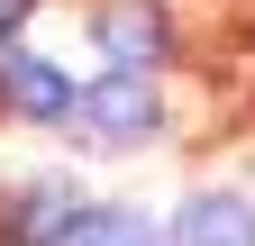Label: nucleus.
<instances>
[{
	"mask_svg": "<svg viewBox=\"0 0 255 246\" xmlns=\"http://www.w3.org/2000/svg\"><path fill=\"white\" fill-rule=\"evenodd\" d=\"M101 55H110V73H146L155 55H164L155 0H101Z\"/></svg>",
	"mask_w": 255,
	"mask_h": 246,
	"instance_id": "f257e3e1",
	"label": "nucleus"
},
{
	"mask_svg": "<svg viewBox=\"0 0 255 246\" xmlns=\"http://www.w3.org/2000/svg\"><path fill=\"white\" fill-rule=\"evenodd\" d=\"M173 246H255V210L237 192H191L173 219Z\"/></svg>",
	"mask_w": 255,
	"mask_h": 246,
	"instance_id": "f03ea898",
	"label": "nucleus"
},
{
	"mask_svg": "<svg viewBox=\"0 0 255 246\" xmlns=\"http://www.w3.org/2000/svg\"><path fill=\"white\" fill-rule=\"evenodd\" d=\"M0 101H18L27 119H73L82 91L64 82L55 64H37V55H0Z\"/></svg>",
	"mask_w": 255,
	"mask_h": 246,
	"instance_id": "7ed1b4c3",
	"label": "nucleus"
},
{
	"mask_svg": "<svg viewBox=\"0 0 255 246\" xmlns=\"http://www.w3.org/2000/svg\"><path fill=\"white\" fill-rule=\"evenodd\" d=\"M82 119H91L101 137H137L146 119H155V91H146V73H110V82H91Z\"/></svg>",
	"mask_w": 255,
	"mask_h": 246,
	"instance_id": "20e7f679",
	"label": "nucleus"
},
{
	"mask_svg": "<svg viewBox=\"0 0 255 246\" xmlns=\"http://www.w3.org/2000/svg\"><path fill=\"white\" fill-rule=\"evenodd\" d=\"M9 219H18V237H27V246H64V237H82V219H91V210H82L73 192H55V182H37V192L9 210Z\"/></svg>",
	"mask_w": 255,
	"mask_h": 246,
	"instance_id": "39448f33",
	"label": "nucleus"
},
{
	"mask_svg": "<svg viewBox=\"0 0 255 246\" xmlns=\"http://www.w3.org/2000/svg\"><path fill=\"white\" fill-rule=\"evenodd\" d=\"M73 246H155V228H146V219H128V210H91Z\"/></svg>",
	"mask_w": 255,
	"mask_h": 246,
	"instance_id": "423d86ee",
	"label": "nucleus"
},
{
	"mask_svg": "<svg viewBox=\"0 0 255 246\" xmlns=\"http://www.w3.org/2000/svg\"><path fill=\"white\" fill-rule=\"evenodd\" d=\"M18 9H27V0H0V27H18Z\"/></svg>",
	"mask_w": 255,
	"mask_h": 246,
	"instance_id": "0eeeda50",
	"label": "nucleus"
},
{
	"mask_svg": "<svg viewBox=\"0 0 255 246\" xmlns=\"http://www.w3.org/2000/svg\"><path fill=\"white\" fill-rule=\"evenodd\" d=\"M0 246H27V237H18V219H0Z\"/></svg>",
	"mask_w": 255,
	"mask_h": 246,
	"instance_id": "6e6552de",
	"label": "nucleus"
}]
</instances>
